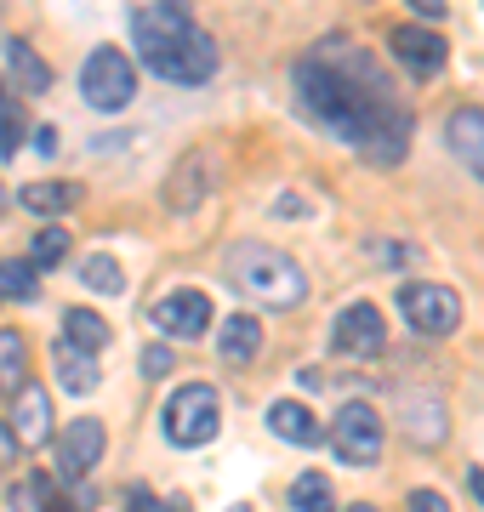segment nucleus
I'll list each match as a JSON object with an SVG mask.
<instances>
[{
    "label": "nucleus",
    "instance_id": "nucleus-26",
    "mask_svg": "<svg viewBox=\"0 0 484 512\" xmlns=\"http://www.w3.org/2000/svg\"><path fill=\"white\" fill-rule=\"evenodd\" d=\"M23 109H18V97L6 92V86H0V160H12V154H18L23 148Z\"/></svg>",
    "mask_w": 484,
    "mask_h": 512
},
{
    "label": "nucleus",
    "instance_id": "nucleus-3",
    "mask_svg": "<svg viewBox=\"0 0 484 512\" xmlns=\"http://www.w3.org/2000/svg\"><path fill=\"white\" fill-rule=\"evenodd\" d=\"M223 274L234 279V291H245L251 302H268V308H297L308 296V274L285 251L257 245V239H245L223 256Z\"/></svg>",
    "mask_w": 484,
    "mask_h": 512
},
{
    "label": "nucleus",
    "instance_id": "nucleus-7",
    "mask_svg": "<svg viewBox=\"0 0 484 512\" xmlns=\"http://www.w3.org/2000/svg\"><path fill=\"white\" fill-rule=\"evenodd\" d=\"M399 313H405L410 330H422V336H450V330L462 325V302L450 285H428V279H416L399 291Z\"/></svg>",
    "mask_w": 484,
    "mask_h": 512
},
{
    "label": "nucleus",
    "instance_id": "nucleus-10",
    "mask_svg": "<svg viewBox=\"0 0 484 512\" xmlns=\"http://www.w3.org/2000/svg\"><path fill=\"white\" fill-rule=\"evenodd\" d=\"M393 57L405 63L416 80H433V74L445 69V57H450V40L439 35V29H422V23H405V29H393Z\"/></svg>",
    "mask_w": 484,
    "mask_h": 512
},
{
    "label": "nucleus",
    "instance_id": "nucleus-22",
    "mask_svg": "<svg viewBox=\"0 0 484 512\" xmlns=\"http://www.w3.org/2000/svg\"><path fill=\"white\" fill-rule=\"evenodd\" d=\"M291 507H297V512H336L331 478H325V473H302L297 484H291Z\"/></svg>",
    "mask_w": 484,
    "mask_h": 512
},
{
    "label": "nucleus",
    "instance_id": "nucleus-36",
    "mask_svg": "<svg viewBox=\"0 0 484 512\" xmlns=\"http://www.w3.org/2000/svg\"><path fill=\"white\" fill-rule=\"evenodd\" d=\"M228 512H251V507H245V501H240V507H228Z\"/></svg>",
    "mask_w": 484,
    "mask_h": 512
},
{
    "label": "nucleus",
    "instance_id": "nucleus-17",
    "mask_svg": "<svg viewBox=\"0 0 484 512\" xmlns=\"http://www.w3.org/2000/svg\"><path fill=\"white\" fill-rule=\"evenodd\" d=\"M6 74H12V86H18L23 97H40L46 86H52V69L40 63V52H35L23 35L6 40Z\"/></svg>",
    "mask_w": 484,
    "mask_h": 512
},
{
    "label": "nucleus",
    "instance_id": "nucleus-27",
    "mask_svg": "<svg viewBox=\"0 0 484 512\" xmlns=\"http://www.w3.org/2000/svg\"><path fill=\"white\" fill-rule=\"evenodd\" d=\"M63 256H69V234H63V228H40V234L29 239V262H35V268H57Z\"/></svg>",
    "mask_w": 484,
    "mask_h": 512
},
{
    "label": "nucleus",
    "instance_id": "nucleus-35",
    "mask_svg": "<svg viewBox=\"0 0 484 512\" xmlns=\"http://www.w3.org/2000/svg\"><path fill=\"white\" fill-rule=\"evenodd\" d=\"M166 512H188V507H183V501H171V507H166Z\"/></svg>",
    "mask_w": 484,
    "mask_h": 512
},
{
    "label": "nucleus",
    "instance_id": "nucleus-33",
    "mask_svg": "<svg viewBox=\"0 0 484 512\" xmlns=\"http://www.w3.org/2000/svg\"><path fill=\"white\" fill-rule=\"evenodd\" d=\"M467 484H473V495H479V501H484V473H479V467L467 473Z\"/></svg>",
    "mask_w": 484,
    "mask_h": 512
},
{
    "label": "nucleus",
    "instance_id": "nucleus-29",
    "mask_svg": "<svg viewBox=\"0 0 484 512\" xmlns=\"http://www.w3.org/2000/svg\"><path fill=\"white\" fill-rule=\"evenodd\" d=\"M410 512H450V501L439 490H416L410 495Z\"/></svg>",
    "mask_w": 484,
    "mask_h": 512
},
{
    "label": "nucleus",
    "instance_id": "nucleus-20",
    "mask_svg": "<svg viewBox=\"0 0 484 512\" xmlns=\"http://www.w3.org/2000/svg\"><path fill=\"white\" fill-rule=\"evenodd\" d=\"M63 336H69L75 348H86V353H103L109 348V319L92 313V308H69L63 313Z\"/></svg>",
    "mask_w": 484,
    "mask_h": 512
},
{
    "label": "nucleus",
    "instance_id": "nucleus-13",
    "mask_svg": "<svg viewBox=\"0 0 484 512\" xmlns=\"http://www.w3.org/2000/svg\"><path fill=\"white\" fill-rule=\"evenodd\" d=\"M12 433L18 444H46L52 439V399L40 382H23L18 387V404H12Z\"/></svg>",
    "mask_w": 484,
    "mask_h": 512
},
{
    "label": "nucleus",
    "instance_id": "nucleus-16",
    "mask_svg": "<svg viewBox=\"0 0 484 512\" xmlns=\"http://www.w3.org/2000/svg\"><path fill=\"white\" fill-rule=\"evenodd\" d=\"M445 143H450V154H456L467 171H479L484 177V109H456L450 114Z\"/></svg>",
    "mask_w": 484,
    "mask_h": 512
},
{
    "label": "nucleus",
    "instance_id": "nucleus-11",
    "mask_svg": "<svg viewBox=\"0 0 484 512\" xmlns=\"http://www.w3.org/2000/svg\"><path fill=\"white\" fill-rule=\"evenodd\" d=\"M211 188H217V154H211V148H194V154H183V165L171 171L166 205L171 211H194L200 200H211Z\"/></svg>",
    "mask_w": 484,
    "mask_h": 512
},
{
    "label": "nucleus",
    "instance_id": "nucleus-37",
    "mask_svg": "<svg viewBox=\"0 0 484 512\" xmlns=\"http://www.w3.org/2000/svg\"><path fill=\"white\" fill-rule=\"evenodd\" d=\"M0 211H6V188H0Z\"/></svg>",
    "mask_w": 484,
    "mask_h": 512
},
{
    "label": "nucleus",
    "instance_id": "nucleus-32",
    "mask_svg": "<svg viewBox=\"0 0 484 512\" xmlns=\"http://www.w3.org/2000/svg\"><path fill=\"white\" fill-rule=\"evenodd\" d=\"M410 6H416L422 18H445V0H410Z\"/></svg>",
    "mask_w": 484,
    "mask_h": 512
},
{
    "label": "nucleus",
    "instance_id": "nucleus-2",
    "mask_svg": "<svg viewBox=\"0 0 484 512\" xmlns=\"http://www.w3.org/2000/svg\"><path fill=\"white\" fill-rule=\"evenodd\" d=\"M131 46H137V63H149L160 80H177V86H205L217 74V40L177 0L143 6L131 18Z\"/></svg>",
    "mask_w": 484,
    "mask_h": 512
},
{
    "label": "nucleus",
    "instance_id": "nucleus-31",
    "mask_svg": "<svg viewBox=\"0 0 484 512\" xmlns=\"http://www.w3.org/2000/svg\"><path fill=\"white\" fill-rule=\"evenodd\" d=\"M12 456H18V433H12V427H0V467H6Z\"/></svg>",
    "mask_w": 484,
    "mask_h": 512
},
{
    "label": "nucleus",
    "instance_id": "nucleus-9",
    "mask_svg": "<svg viewBox=\"0 0 484 512\" xmlns=\"http://www.w3.org/2000/svg\"><path fill=\"white\" fill-rule=\"evenodd\" d=\"M103 450H109V433H103V421H97V416L69 421V427L57 433V473L86 478L97 461H103Z\"/></svg>",
    "mask_w": 484,
    "mask_h": 512
},
{
    "label": "nucleus",
    "instance_id": "nucleus-21",
    "mask_svg": "<svg viewBox=\"0 0 484 512\" xmlns=\"http://www.w3.org/2000/svg\"><path fill=\"white\" fill-rule=\"evenodd\" d=\"M405 427L416 444H439L445 439V410L433 399H405Z\"/></svg>",
    "mask_w": 484,
    "mask_h": 512
},
{
    "label": "nucleus",
    "instance_id": "nucleus-34",
    "mask_svg": "<svg viewBox=\"0 0 484 512\" xmlns=\"http://www.w3.org/2000/svg\"><path fill=\"white\" fill-rule=\"evenodd\" d=\"M348 512H376V507H371V501H359V507H348Z\"/></svg>",
    "mask_w": 484,
    "mask_h": 512
},
{
    "label": "nucleus",
    "instance_id": "nucleus-23",
    "mask_svg": "<svg viewBox=\"0 0 484 512\" xmlns=\"http://www.w3.org/2000/svg\"><path fill=\"white\" fill-rule=\"evenodd\" d=\"M23 365H29V348H23V330H0V387H12L18 393L29 376H23Z\"/></svg>",
    "mask_w": 484,
    "mask_h": 512
},
{
    "label": "nucleus",
    "instance_id": "nucleus-24",
    "mask_svg": "<svg viewBox=\"0 0 484 512\" xmlns=\"http://www.w3.org/2000/svg\"><path fill=\"white\" fill-rule=\"evenodd\" d=\"M80 285L97 291V296H120V291H126V274H120V262H114V256H86Z\"/></svg>",
    "mask_w": 484,
    "mask_h": 512
},
{
    "label": "nucleus",
    "instance_id": "nucleus-12",
    "mask_svg": "<svg viewBox=\"0 0 484 512\" xmlns=\"http://www.w3.org/2000/svg\"><path fill=\"white\" fill-rule=\"evenodd\" d=\"M154 325L166 336H205L211 330V302H205V291H171L154 302Z\"/></svg>",
    "mask_w": 484,
    "mask_h": 512
},
{
    "label": "nucleus",
    "instance_id": "nucleus-5",
    "mask_svg": "<svg viewBox=\"0 0 484 512\" xmlns=\"http://www.w3.org/2000/svg\"><path fill=\"white\" fill-rule=\"evenodd\" d=\"M325 439H331L342 467H376V461H382V444H388V427H382V416H376L365 399H348L336 410Z\"/></svg>",
    "mask_w": 484,
    "mask_h": 512
},
{
    "label": "nucleus",
    "instance_id": "nucleus-30",
    "mask_svg": "<svg viewBox=\"0 0 484 512\" xmlns=\"http://www.w3.org/2000/svg\"><path fill=\"white\" fill-rule=\"evenodd\" d=\"M166 370H171V353H166V348H149V353H143V376H166Z\"/></svg>",
    "mask_w": 484,
    "mask_h": 512
},
{
    "label": "nucleus",
    "instance_id": "nucleus-19",
    "mask_svg": "<svg viewBox=\"0 0 484 512\" xmlns=\"http://www.w3.org/2000/svg\"><path fill=\"white\" fill-rule=\"evenodd\" d=\"M217 348H223L228 365H245V359H257L262 325L251 319V313H234V319H223V336H217Z\"/></svg>",
    "mask_w": 484,
    "mask_h": 512
},
{
    "label": "nucleus",
    "instance_id": "nucleus-4",
    "mask_svg": "<svg viewBox=\"0 0 484 512\" xmlns=\"http://www.w3.org/2000/svg\"><path fill=\"white\" fill-rule=\"evenodd\" d=\"M217 427H223V399H217V387L188 382L166 399V439L177 444V450H194V444L217 439Z\"/></svg>",
    "mask_w": 484,
    "mask_h": 512
},
{
    "label": "nucleus",
    "instance_id": "nucleus-14",
    "mask_svg": "<svg viewBox=\"0 0 484 512\" xmlns=\"http://www.w3.org/2000/svg\"><path fill=\"white\" fill-rule=\"evenodd\" d=\"M268 427H274V439L297 444V450H319V444H325V427H319L314 410H308V404H297V399L268 404Z\"/></svg>",
    "mask_w": 484,
    "mask_h": 512
},
{
    "label": "nucleus",
    "instance_id": "nucleus-18",
    "mask_svg": "<svg viewBox=\"0 0 484 512\" xmlns=\"http://www.w3.org/2000/svg\"><path fill=\"white\" fill-rule=\"evenodd\" d=\"M18 200L29 205L35 217H63V211H75V205L86 200V188L80 183H29Z\"/></svg>",
    "mask_w": 484,
    "mask_h": 512
},
{
    "label": "nucleus",
    "instance_id": "nucleus-25",
    "mask_svg": "<svg viewBox=\"0 0 484 512\" xmlns=\"http://www.w3.org/2000/svg\"><path fill=\"white\" fill-rule=\"evenodd\" d=\"M0 296H12V302H35L40 296V268L35 262H0Z\"/></svg>",
    "mask_w": 484,
    "mask_h": 512
},
{
    "label": "nucleus",
    "instance_id": "nucleus-28",
    "mask_svg": "<svg viewBox=\"0 0 484 512\" xmlns=\"http://www.w3.org/2000/svg\"><path fill=\"white\" fill-rule=\"evenodd\" d=\"M126 512H166V501H160L154 490H143V484H137V490L126 495Z\"/></svg>",
    "mask_w": 484,
    "mask_h": 512
},
{
    "label": "nucleus",
    "instance_id": "nucleus-1",
    "mask_svg": "<svg viewBox=\"0 0 484 512\" xmlns=\"http://www.w3.org/2000/svg\"><path fill=\"white\" fill-rule=\"evenodd\" d=\"M291 86H297L302 114L331 137H342L359 160L399 165L410 154V114L399 109L393 80L365 52L331 40L291 69Z\"/></svg>",
    "mask_w": 484,
    "mask_h": 512
},
{
    "label": "nucleus",
    "instance_id": "nucleus-15",
    "mask_svg": "<svg viewBox=\"0 0 484 512\" xmlns=\"http://www.w3.org/2000/svg\"><path fill=\"white\" fill-rule=\"evenodd\" d=\"M52 370H57V387L63 393H92L97 382H103V370H97V353H86V348H75L69 336L52 348Z\"/></svg>",
    "mask_w": 484,
    "mask_h": 512
},
{
    "label": "nucleus",
    "instance_id": "nucleus-6",
    "mask_svg": "<svg viewBox=\"0 0 484 512\" xmlns=\"http://www.w3.org/2000/svg\"><path fill=\"white\" fill-rule=\"evenodd\" d=\"M80 92H86V103L103 109V114L131 109V97H137V69H131V57L120 52V46H97V52L86 57V69H80Z\"/></svg>",
    "mask_w": 484,
    "mask_h": 512
},
{
    "label": "nucleus",
    "instance_id": "nucleus-8",
    "mask_svg": "<svg viewBox=\"0 0 484 512\" xmlns=\"http://www.w3.org/2000/svg\"><path fill=\"white\" fill-rule=\"evenodd\" d=\"M331 342H336V353H348V359H376V353L388 348V325H382V313H376L371 302H348V308L336 313Z\"/></svg>",
    "mask_w": 484,
    "mask_h": 512
}]
</instances>
